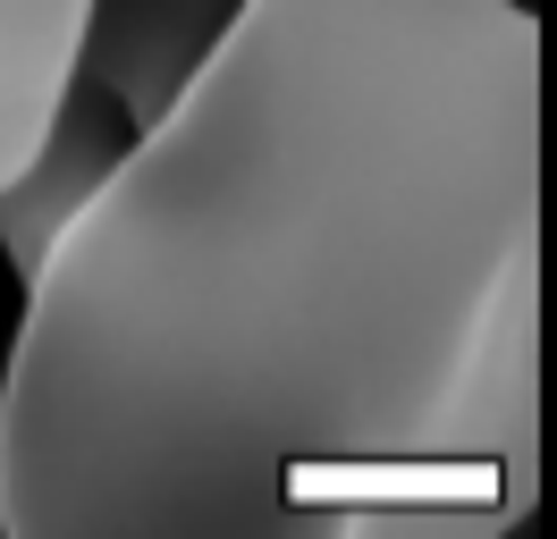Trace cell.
<instances>
[{"mask_svg":"<svg viewBox=\"0 0 557 539\" xmlns=\"http://www.w3.org/2000/svg\"><path fill=\"white\" fill-rule=\"evenodd\" d=\"M541 505V26L245 0L26 278L17 539H498Z\"/></svg>","mask_w":557,"mask_h":539,"instance_id":"1","label":"cell"},{"mask_svg":"<svg viewBox=\"0 0 557 539\" xmlns=\"http://www.w3.org/2000/svg\"><path fill=\"white\" fill-rule=\"evenodd\" d=\"M136 143H144V127L127 118V101L110 93L102 76L76 67L60 110H51V127H42V143H35V161L0 186V253L17 270V287L51 262V245L69 236V220L102 195L110 168L127 161Z\"/></svg>","mask_w":557,"mask_h":539,"instance_id":"2","label":"cell"},{"mask_svg":"<svg viewBox=\"0 0 557 539\" xmlns=\"http://www.w3.org/2000/svg\"><path fill=\"white\" fill-rule=\"evenodd\" d=\"M245 0H94L85 9V42L76 67L102 76L127 101V118L144 135L170 118V101L195 85V67L211 60V42L228 34Z\"/></svg>","mask_w":557,"mask_h":539,"instance_id":"3","label":"cell"},{"mask_svg":"<svg viewBox=\"0 0 557 539\" xmlns=\"http://www.w3.org/2000/svg\"><path fill=\"white\" fill-rule=\"evenodd\" d=\"M94 0H0V186L35 161L51 110L76 76Z\"/></svg>","mask_w":557,"mask_h":539,"instance_id":"4","label":"cell"}]
</instances>
